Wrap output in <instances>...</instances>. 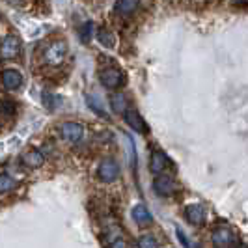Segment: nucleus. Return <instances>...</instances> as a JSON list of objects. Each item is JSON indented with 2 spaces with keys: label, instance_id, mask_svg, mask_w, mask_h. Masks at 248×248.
<instances>
[{
  "label": "nucleus",
  "instance_id": "f257e3e1",
  "mask_svg": "<svg viewBox=\"0 0 248 248\" xmlns=\"http://www.w3.org/2000/svg\"><path fill=\"white\" fill-rule=\"evenodd\" d=\"M65 54H67V43L58 39V41H52L49 43L43 52H41V62L50 67H56L65 60Z\"/></svg>",
  "mask_w": 248,
  "mask_h": 248
},
{
  "label": "nucleus",
  "instance_id": "f03ea898",
  "mask_svg": "<svg viewBox=\"0 0 248 248\" xmlns=\"http://www.w3.org/2000/svg\"><path fill=\"white\" fill-rule=\"evenodd\" d=\"M58 135L71 142V144H77L84 138V125L78 124V122H63V124L58 125Z\"/></svg>",
  "mask_w": 248,
  "mask_h": 248
},
{
  "label": "nucleus",
  "instance_id": "7ed1b4c3",
  "mask_svg": "<svg viewBox=\"0 0 248 248\" xmlns=\"http://www.w3.org/2000/svg\"><path fill=\"white\" fill-rule=\"evenodd\" d=\"M101 84L108 90H118L125 84V75L116 67H107L99 73Z\"/></svg>",
  "mask_w": 248,
  "mask_h": 248
},
{
  "label": "nucleus",
  "instance_id": "20e7f679",
  "mask_svg": "<svg viewBox=\"0 0 248 248\" xmlns=\"http://www.w3.org/2000/svg\"><path fill=\"white\" fill-rule=\"evenodd\" d=\"M97 177L103 183H114L120 177V164L114 159H105L97 166Z\"/></svg>",
  "mask_w": 248,
  "mask_h": 248
},
{
  "label": "nucleus",
  "instance_id": "39448f33",
  "mask_svg": "<svg viewBox=\"0 0 248 248\" xmlns=\"http://www.w3.org/2000/svg\"><path fill=\"white\" fill-rule=\"evenodd\" d=\"M21 54V39L17 36H6L0 41V58L15 60Z\"/></svg>",
  "mask_w": 248,
  "mask_h": 248
},
{
  "label": "nucleus",
  "instance_id": "423d86ee",
  "mask_svg": "<svg viewBox=\"0 0 248 248\" xmlns=\"http://www.w3.org/2000/svg\"><path fill=\"white\" fill-rule=\"evenodd\" d=\"M175 181L168 175H157L155 181H153V190L159 194V196H172L175 192Z\"/></svg>",
  "mask_w": 248,
  "mask_h": 248
},
{
  "label": "nucleus",
  "instance_id": "0eeeda50",
  "mask_svg": "<svg viewBox=\"0 0 248 248\" xmlns=\"http://www.w3.org/2000/svg\"><path fill=\"white\" fill-rule=\"evenodd\" d=\"M0 82L6 90H17L23 86V75L17 69H6L0 75Z\"/></svg>",
  "mask_w": 248,
  "mask_h": 248
},
{
  "label": "nucleus",
  "instance_id": "6e6552de",
  "mask_svg": "<svg viewBox=\"0 0 248 248\" xmlns=\"http://www.w3.org/2000/svg\"><path fill=\"white\" fill-rule=\"evenodd\" d=\"M235 241V235L230 228H217L213 232V245L217 248H226L232 247V243Z\"/></svg>",
  "mask_w": 248,
  "mask_h": 248
},
{
  "label": "nucleus",
  "instance_id": "1a4fd4ad",
  "mask_svg": "<svg viewBox=\"0 0 248 248\" xmlns=\"http://www.w3.org/2000/svg\"><path fill=\"white\" fill-rule=\"evenodd\" d=\"M125 122H127V125L131 127V129H135L137 133H148V125H146V122L142 120V116L138 114L135 108H127L124 114Z\"/></svg>",
  "mask_w": 248,
  "mask_h": 248
},
{
  "label": "nucleus",
  "instance_id": "9d476101",
  "mask_svg": "<svg viewBox=\"0 0 248 248\" xmlns=\"http://www.w3.org/2000/svg\"><path fill=\"white\" fill-rule=\"evenodd\" d=\"M185 217L186 220L194 226H202L205 222V209L200 203H190L185 207Z\"/></svg>",
  "mask_w": 248,
  "mask_h": 248
},
{
  "label": "nucleus",
  "instance_id": "9b49d317",
  "mask_svg": "<svg viewBox=\"0 0 248 248\" xmlns=\"http://www.w3.org/2000/svg\"><path fill=\"white\" fill-rule=\"evenodd\" d=\"M23 164H25L26 168H39V166H43V162H45V155L39 151V149H30V151H26L25 155H23Z\"/></svg>",
  "mask_w": 248,
  "mask_h": 248
},
{
  "label": "nucleus",
  "instance_id": "f8f14e48",
  "mask_svg": "<svg viewBox=\"0 0 248 248\" xmlns=\"http://www.w3.org/2000/svg\"><path fill=\"white\" fill-rule=\"evenodd\" d=\"M166 166H168V159L162 155L161 151H155L151 155V159H149V170H151V174L161 175Z\"/></svg>",
  "mask_w": 248,
  "mask_h": 248
},
{
  "label": "nucleus",
  "instance_id": "ddd939ff",
  "mask_svg": "<svg viewBox=\"0 0 248 248\" xmlns=\"http://www.w3.org/2000/svg\"><path fill=\"white\" fill-rule=\"evenodd\" d=\"M133 220H135L138 226L146 228V226H149V224L153 222V217H151V213L148 211L146 205H137V207L133 209Z\"/></svg>",
  "mask_w": 248,
  "mask_h": 248
},
{
  "label": "nucleus",
  "instance_id": "4468645a",
  "mask_svg": "<svg viewBox=\"0 0 248 248\" xmlns=\"http://www.w3.org/2000/svg\"><path fill=\"white\" fill-rule=\"evenodd\" d=\"M95 37L105 49H114L116 47V36L112 34L108 28H99L95 32Z\"/></svg>",
  "mask_w": 248,
  "mask_h": 248
},
{
  "label": "nucleus",
  "instance_id": "2eb2a0df",
  "mask_svg": "<svg viewBox=\"0 0 248 248\" xmlns=\"http://www.w3.org/2000/svg\"><path fill=\"white\" fill-rule=\"evenodd\" d=\"M138 8V0H116L114 10L118 15H131Z\"/></svg>",
  "mask_w": 248,
  "mask_h": 248
},
{
  "label": "nucleus",
  "instance_id": "dca6fc26",
  "mask_svg": "<svg viewBox=\"0 0 248 248\" xmlns=\"http://www.w3.org/2000/svg\"><path fill=\"white\" fill-rule=\"evenodd\" d=\"M110 107L116 114H125V110H127V97L124 93H114L110 97Z\"/></svg>",
  "mask_w": 248,
  "mask_h": 248
},
{
  "label": "nucleus",
  "instance_id": "f3484780",
  "mask_svg": "<svg viewBox=\"0 0 248 248\" xmlns=\"http://www.w3.org/2000/svg\"><path fill=\"white\" fill-rule=\"evenodd\" d=\"M86 103H88V107L95 112V114H99V116H103V118H107L105 105L101 103V99L97 97V95H86Z\"/></svg>",
  "mask_w": 248,
  "mask_h": 248
},
{
  "label": "nucleus",
  "instance_id": "a211bd4d",
  "mask_svg": "<svg viewBox=\"0 0 248 248\" xmlns=\"http://www.w3.org/2000/svg\"><path fill=\"white\" fill-rule=\"evenodd\" d=\"M60 103H62V99H60L58 95L49 93V92H45V93H43V105H45V108H49V110H56V108L60 107Z\"/></svg>",
  "mask_w": 248,
  "mask_h": 248
},
{
  "label": "nucleus",
  "instance_id": "6ab92c4d",
  "mask_svg": "<svg viewBox=\"0 0 248 248\" xmlns=\"http://www.w3.org/2000/svg\"><path fill=\"white\" fill-rule=\"evenodd\" d=\"M15 112H17V105L10 99H4L0 101V114L2 116H15Z\"/></svg>",
  "mask_w": 248,
  "mask_h": 248
},
{
  "label": "nucleus",
  "instance_id": "aec40b11",
  "mask_svg": "<svg viewBox=\"0 0 248 248\" xmlns=\"http://www.w3.org/2000/svg\"><path fill=\"white\" fill-rule=\"evenodd\" d=\"M13 186H15V181H13L10 175L0 174V194H6V192H10Z\"/></svg>",
  "mask_w": 248,
  "mask_h": 248
},
{
  "label": "nucleus",
  "instance_id": "412c9836",
  "mask_svg": "<svg viewBox=\"0 0 248 248\" xmlns=\"http://www.w3.org/2000/svg\"><path fill=\"white\" fill-rule=\"evenodd\" d=\"M138 248H159V243L153 235H144L138 239Z\"/></svg>",
  "mask_w": 248,
  "mask_h": 248
},
{
  "label": "nucleus",
  "instance_id": "4be33fe9",
  "mask_svg": "<svg viewBox=\"0 0 248 248\" xmlns=\"http://www.w3.org/2000/svg\"><path fill=\"white\" fill-rule=\"evenodd\" d=\"M92 34H93V23H86V25L82 26V30H80V39H82L84 43H88Z\"/></svg>",
  "mask_w": 248,
  "mask_h": 248
},
{
  "label": "nucleus",
  "instance_id": "5701e85b",
  "mask_svg": "<svg viewBox=\"0 0 248 248\" xmlns=\"http://www.w3.org/2000/svg\"><path fill=\"white\" fill-rule=\"evenodd\" d=\"M177 237H179V241L183 243V247H185V248H190V243H188V239H186L185 233H183V232H181L179 228H177Z\"/></svg>",
  "mask_w": 248,
  "mask_h": 248
},
{
  "label": "nucleus",
  "instance_id": "b1692460",
  "mask_svg": "<svg viewBox=\"0 0 248 248\" xmlns=\"http://www.w3.org/2000/svg\"><path fill=\"white\" fill-rule=\"evenodd\" d=\"M110 248H127V243L124 239H116V241H112Z\"/></svg>",
  "mask_w": 248,
  "mask_h": 248
},
{
  "label": "nucleus",
  "instance_id": "393cba45",
  "mask_svg": "<svg viewBox=\"0 0 248 248\" xmlns=\"http://www.w3.org/2000/svg\"><path fill=\"white\" fill-rule=\"evenodd\" d=\"M232 2H235V4H245V2H248V0H232Z\"/></svg>",
  "mask_w": 248,
  "mask_h": 248
}]
</instances>
